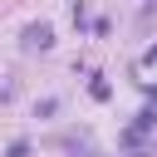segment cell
I'll return each mask as SVG.
<instances>
[{"mask_svg":"<svg viewBox=\"0 0 157 157\" xmlns=\"http://www.w3.org/2000/svg\"><path fill=\"white\" fill-rule=\"evenodd\" d=\"M5 157H29V142H25V137H20V142H10V152H5Z\"/></svg>","mask_w":157,"mask_h":157,"instance_id":"3957f363","label":"cell"},{"mask_svg":"<svg viewBox=\"0 0 157 157\" xmlns=\"http://www.w3.org/2000/svg\"><path fill=\"white\" fill-rule=\"evenodd\" d=\"M88 93H93V98H98V103H103V98H108V93H113V88H108V78H93V83H88Z\"/></svg>","mask_w":157,"mask_h":157,"instance_id":"7a4b0ae2","label":"cell"},{"mask_svg":"<svg viewBox=\"0 0 157 157\" xmlns=\"http://www.w3.org/2000/svg\"><path fill=\"white\" fill-rule=\"evenodd\" d=\"M49 44H54V29L49 25H29L25 29V49H49Z\"/></svg>","mask_w":157,"mask_h":157,"instance_id":"6da1fadb","label":"cell"}]
</instances>
